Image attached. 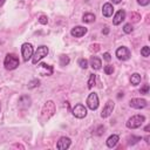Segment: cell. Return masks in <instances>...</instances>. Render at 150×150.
Returning a JSON list of instances; mask_svg holds the SVG:
<instances>
[{
	"label": "cell",
	"mask_w": 150,
	"mask_h": 150,
	"mask_svg": "<svg viewBox=\"0 0 150 150\" xmlns=\"http://www.w3.org/2000/svg\"><path fill=\"white\" fill-rule=\"evenodd\" d=\"M55 114V104L53 101H47L41 110V118L42 121H48Z\"/></svg>",
	"instance_id": "1"
},
{
	"label": "cell",
	"mask_w": 150,
	"mask_h": 150,
	"mask_svg": "<svg viewBox=\"0 0 150 150\" xmlns=\"http://www.w3.org/2000/svg\"><path fill=\"white\" fill-rule=\"evenodd\" d=\"M4 66L7 70H13L19 66V59L14 54H7L4 60Z\"/></svg>",
	"instance_id": "2"
},
{
	"label": "cell",
	"mask_w": 150,
	"mask_h": 150,
	"mask_svg": "<svg viewBox=\"0 0 150 150\" xmlns=\"http://www.w3.org/2000/svg\"><path fill=\"white\" fill-rule=\"evenodd\" d=\"M144 121H145V117L143 115H134L128 120L127 127L129 129H136V128H139Z\"/></svg>",
	"instance_id": "3"
},
{
	"label": "cell",
	"mask_w": 150,
	"mask_h": 150,
	"mask_svg": "<svg viewBox=\"0 0 150 150\" xmlns=\"http://www.w3.org/2000/svg\"><path fill=\"white\" fill-rule=\"evenodd\" d=\"M48 52H49V49H48L47 46H40V47H38L35 54L32 56V62L34 64H36L41 59H43L45 56L48 55Z\"/></svg>",
	"instance_id": "4"
},
{
	"label": "cell",
	"mask_w": 150,
	"mask_h": 150,
	"mask_svg": "<svg viewBox=\"0 0 150 150\" xmlns=\"http://www.w3.org/2000/svg\"><path fill=\"white\" fill-rule=\"evenodd\" d=\"M21 54H22L23 61L27 62L28 60H30L32 56H33V46H32L30 43H28V42L23 43V45L21 46Z\"/></svg>",
	"instance_id": "5"
},
{
	"label": "cell",
	"mask_w": 150,
	"mask_h": 150,
	"mask_svg": "<svg viewBox=\"0 0 150 150\" xmlns=\"http://www.w3.org/2000/svg\"><path fill=\"white\" fill-rule=\"evenodd\" d=\"M87 105L90 110H96L98 107V96L95 93H90L87 98Z\"/></svg>",
	"instance_id": "6"
},
{
	"label": "cell",
	"mask_w": 150,
	"mask_h": 150,
	"mask_svg": "<svg viewBox=\"0 0 150 150\" xmlns=\"http://www.w3.org/2000/svg\"><path fill=\"white\" fill-rule=\"evenodd\" d=\"M73 115H74L75 117H77V118H83V117H86V115H87V108H86L83 104L79 103V104H76V105L73 108Z\"/></svg>",
	"instance_id": "7"
},
{
	"label": "cell",
	"mask_w": 150,
	"mask_h": 150,
	"mask_svg": "<svg viewBox=\"0 0 150 150\" xmlns=\"http://www.w3.org/2000/svg\"><path fill=\"white\" fill-rule=\"evenodd\" d=\"M116 56L118 60H122V61H127L130 59V50L127 48V47H120L117 50H116Z\"/></svg>",
	"instance_id": "8"
},
{
	"label": "cell",
	"mask_w": 150,
	"mask_h": 150,
	"mask_svg": "<svg viewBox=\"0 0 150 150\" xmlns=\"http://www.w3.org/2000/svg\"><path fill=\"white\" fill-rule=\"evenodd\" d=\"M129 105L131 108H135V109H143L148 105V103L144 98H132V100H130Z\"/></svg>",
	"instance_id": "9"
},
{
	"label": "cell",
	"mask_w": 150,
	"mask_h": 150,
	"mask_svg": "<svg viewBox=\"0 0 150 150\" xmlns=\"http://www.w3.org/2000/svg\"><path fill=\"white\" fill-rule=\"evenodd\" d=\"M114 108H115V103H114L111 100H109V101L105 103V105H104V108H103V110H102V112H101V116H102L103 118L109 117V116L111 115Z\"/></svg>",
	"instance_id": "10"
},
{
	"label": "cell",
	"mask_w": 150,
	"mask_h": 150,
	"mask_svg": "<svg viewBox=\"0 0 150 150\" xmlns=\"http://www.w3.org/2000/svg\"><path fill=\"white\" fill-rule=\"evenodd\" d=\"M70 143H71L70 138L63 136V137H61V138L57 141V143H56V148H57L59 150H66V149H68V148L70 146Z\"/></svg>",
	"instance_id": "11"
},
{
	"label": "cell",
	"mask_w": 150,
	"mask_h": 150,
	"mask_svg": "<svg viewBox=\"0 0 150 150\" xmlns=\"http://www.w3.org/2000/svg\"><path fill=\"white\" fill-rule=\"evenodd\" d=\"M87 32H88V29H87L86 27H82V26H75L74 28H71L70 34H71L73 36H75V38H81V36H83Z\"/></svg>",
	"instance_id": "12"
},
{
	"label": "cell",
	"mask_w": 150,
	"mask_h": 150,
	"mask_svg": "<svg viewBox=\"0 0 150 150\" xmlns=\"http://www.w3.org/2000/svg\"><path fill=\"white\" fill-rule=\"evenodd\" d=\"M124 19H125V11H124V9H120V11L114 15L112 23H114L115 26H117V25H120Z\"/></svg>",
	"instance_id": "13"
},
{
	"label": "cell",
	"mask_w": 150,
	"mask_h": 150,
	"mask_svg": "<svg viewBox=\"0 0 150 150\" xmlns=\"http://www.w3.org/2000/svg\"><path fill=\"white\" fill-rule=\"evenodd\" d=\"M112 13H114V7H112V5L109 4V2L104 4L103 7H102V14H103L105 18H109V16L112 15Z\"/></svg>",
	"instance_id": "14"
},
{
	"label": "cell",
	"mask_w": 150,
	"mask_h": 150,
	"mask_svg": "<svg viewBox=\"0 0 150 150\" xmlns=\"http://www.w3.org/2000/svg\"><path fill=\"white\" fill-rule=\"evenodd\" d=\"M90 66L94 70H98L101 69V66H102V61L101 59H98L97 56H91L90 59Z\"/></svg>",
	"instance_id": "15"
},
{
	"label": "cell",
	"mask_w": 150,
	"mask_h": 150,
	"mask_svg": "<svg viewBox=\"0 0 150 150\" xmlns=\"http://www.w3.org/2000/svg\"><path fill=\"white\" fill-rule=\"evenodd\" d=\"M40 73L42 75H52L53 74V67L46 63H41L40 64Z\"/></svg>",
	"instance_id": "16"
},
{
	"label": "cell",
	"mask_w": 150,
	"mask_h": 150,
	"mask_svg": "<svg viewBox=\"0 0 150 150\" xmlns=\"http://www.w3.org/2000/svg\"><path fill=\"white\" fill-rule=\"evenodd\" d=\"M29 105H30V98H29V96H26V95L21 96L20 100H19V107L20 108H28Z\"/></svg>",
	"instance_id": "17"
},
{
	"label": "cell",
	"mask_w": 150,
	"mask_h": 150,
	"mask_svg": "<svg viewBox=\"0 0 150 150\" xmlns=\"http://www.w3.org/2000/svg\"><path fill=\"white\" fill-rule=\"evenodd\" d=\"M118 141H120V137H118L117 135H111V136H109L108 139H107V145H108L109 148H114V146L118 143Z\"/></svg>",
	"instance_id": "18"
},
{
	"label": "cell",
	"mask_w": 150,
	"mask_h": 150,
	"mask_svg": "<svg viewBox=\"0 0 150 150\" xmlns=\"http://www.w3.org/2000/svg\"><path fill=\"white\" fill-rule=\"evenodd\" d=\"M141 80H142L141 75L137 74V73H134V74L131 75V77H130V83H131L132 86H137V84L141 83Z\"/></svg>",
	"instance_id": "19"
},
{
	"label": "cell",
	"mask_w": 150,
	"mask_h": 150,
	"mask_svg": "<svg viewBox=\"0 0 150 150\" xmlns=\"http://www.w3.org/2000/svg\"><path fill=\"white\" fill-rule=\"evenodd\" d=\"M82 21L83 22H87V23H91L95 21V15L91 14V13H86L83 16H82Z\"/></svg>",
	"instance_id": "20"
},
{
	"label": "cell",
	"mask_w": 150,
	"mask_h": 150,
	"mask_svg": "<svg viewBox=\"0 0 150 150\" xmlns=\"http://www.w3.org/2000/svg\"><path fill=\"white\" fill-rule=\"evenodd\" d=\"M130 20H131V22H138L141 20V15L136 12H131L130 13Z\"/></svg>",
	"instance_id": "21"
},
{
	"label": "cell",
	"mask_w": 150,
	"mask_h": 150,
	"mask_svg": "<svg viewBox=\"0 0 150 150\" xmlns=\"http://www.w3.org/2000/svg\"><path fill=\"white\" fill-rule=\"evenodd\" d=\"M95 81H96V75L95 74H91L89 80H88V88L91 89L94 86H95Z\"/></svg>",
	"instance_id": "22"
},
{
	"label": "cell",
	"mask_w": 150,
	"mask_h": 150,
	"mask_svg": "<svg viewBox=\"0 0 150 150\" xmlns=\"http://www.w3.org/2000/svg\"><path fill=\"white\" fill-rule=\"evenodd\" d=\"M69 63V57L67 55H61L60 56V64L61 66H67Z\"/></svg>",
	"instance_id": "23"
},
{
	"label": "cell",
	"mask_w": 150,
	"mask_h": 150,
	"mask_svg": "<svg viewBox=\"0 0 150 150\" xmlns=\"http://www.w3.org/2000/svg\"><path fill=\"white\" fill-rule=\"evenodd\" d=\"M39 83H40V81H39L38 79H34V80H32V81L28 82V88H29V89H33V88L38 87Z\"/></svg>",
	"instance_id": "24"
},
{
	"label": "cell",
	"mask_w": 150,
	"mask_h": 150,
	"mask_svg": "<svg viewBox=\"0 0 150 150\" xmlns=\"http://www.w3.org/2000/svg\"><path fill=\"white\" fill-rule=\"evenodd\" d=\"M141 54H142V56L148 57V56L150 55V48H149L148 46H144V47L141 49Z\"/></svg>",
	"instance_id": "25"
},
{
	"label": "cell",
	"mask_w": 150,
	"mask_h": 150,
	"mask_svg": "<svg viewBox=\"0 0 150 150\" xmlns=\"http://www.w3.org/2000/svg\"><path fill=\"white\" fill-rule=\"evenodd\" d=\"M100 49H101V46H100L98 43H93V45H90V47H89V50L93 52V53H96V52H98Z\"/></svg>",
	"instance_id": "26"
},
{
	"label": "cell",
	"mask_w": 150,
	"mask_h": 150,
	"mask_svg": "<svg viewBox=\"0 0 150 150\" xmlns=\"http://www.w3.org/2000/svg\"><path fill=\"white\" fill-rule=\"evenodd\" d=\"M123 30H124V33L129 34V33H131V32L134 30V28H132L131 23H125V25H124V27H123Z\"/></svg>",
	"instance_id": "27"
},
{
	"label": "cell",
	"mask_w": 150,
	"mask_h": 150,
	"mask_svg": "<svg viewBox=\"0 0 150 150\" xmlns=\"http://www.w3.org/2000/svg\"><path fill=\"white\" fill-rule=\"evenodd\" d=\"M79 66H80L81 68L86 69V68L88 67V61H87L86 59H80V60H79Z\"/></svg>",
	"instance_id": "28"
},
{
	"label": "cell",
	"mask_w": 150,
	"mask_h": 150,
	"mask_svg": "<svg viewBox=\"0 0 150 150\" xmlns=\"http://www.w3.org/2000/svg\"><path fill=\"white\" fill-rule=\"evenodd\" d=\"M104 73H105L107 75L112 74V73H114V67H112V66H110V64L105 66V67H104Z\"/></svg>",
	"instance_id": "29"
},
{
	"label": "cell",
	"mask_w": 150,
	"mask_h": 150,
	"mask_svg": "<svg viewBox=\"0 0 150 150\" xmlns=\"http://www.w3.org/2000/svg\"><path fill=\"white\" fill-rule=\"evenodd\" d=\"M39 22H40L41 25H47V22H48V18H47L46 15H41V16L39 18Z\"/></svg>",
	"instance_id": "30"
},
{
	"label": "cell",
	"mask_w": 150,
	"mask_h": 150,
	"mask_svg": "<svg viewBox=\"0 0 150 150\" xmlns=\"http://www.w3.org/2000/svg\"><path fill=\"white\" fill-rule=\"evenodd\" d=\"M148 91H149V84H144V86L139 89V93H141V94H148Z\"/></svg>",
	"instance_id": "31"
},
{
	"label": "cell",
	"mask_w": 150,
	"mask_h": 150,
	"mask_svg": "<svg viewBox=\"0 0 150 150\" xmlns=\"http://www.w3.org/2000/svg\"><path fill=\"white\" fill-rule=\"evenodd\" d=\"M130 141H129V144H134V143H137L138 141H141V137H131V138H129Z\"/></svg>",
	"instance_id": "32"
},
{
	"label": "cell",
	"mask_w": 150,
	"mask_h": 150,
	"mask_svg": "<svg viewBox=\"0 0 150 150\" xmlns=\"http://www.w3.org/2000/svg\"><path fill=\"white\" fill-rule=\"evenodd\" d=\"M137 2H138L141 6H146V5H149L150 0H137Z\"/></svg>",
	"instance_id": "33"
},
{
	"label": "cell",
	"mask_w": 150,
	"mask_h": 150,
	"mask_svg": "<svg viewBox=\"0 0 150 150\" xmlns=\"http://www.w3.org/2000/svg\"><path fill=\"white\" fill-rule=\"evenodd\" d=\"M103 59H104L105 61H110V60H111V56H110L109 53H104V54H103Z\"/></svg>",
	"instance_id": "34"
},
{
	"label": "cell",
	"mask_w": 150,
	"mask_h": 150,
	"mask_svg": "<svg viewBox=\"0 0 150 150\" xmlns=\"http://www.w3.org/2000/svg\"><path fill=\"white\" fill-rule=\"evenodd\" d=\"M103 33H104V34H108V33H109V28H108V27H104Z\"/></svg>",
	"instance_id": "35"
},
{
	"label": "cell",
	"mask_w": 150,
	"mask_h": 150,
	"mask_svg": "<svg viewBox=\"0 0 150 150\" xmlns=\"http://www.w3.org/2000/svg\"><path fill=\"white\" fill-rule=\"evenodd\" d=\"M121 1H122V0H112V2H114V4H120Z\"/></svg>",
	"instance_id": "36"
},
{
	"label": "cell",
	"mask_w": 150,
	"mask_h": 150,
	"mask_svg": "<svg viewBox=\"0 0 150 150\" xmlns=\"http://www.w3.org/2000/svg\"><path fill=\"white\" fill-rule=\"evenodd\" d=\"M149 129H150V125H146V127H145V129H144V130H145V131H149Z\"/></svg>",
	"instance_id": "37"
},
{
	"label": "cell",
	"mask_w": 150,
	"mask_h": 150,
	"mask_svg": "<svg viewBox=\"0 0 150 150\" xmlns=\"http://www.w3.org/2000/svg\"><path fill=\"white\" fill-rule=\"evenodd\" d=\"M15 146H18V148H21V149H23V146H22V145H20V144H15Z\"/></svg>",
	"instance_id": "38"
},
{
	"label": "cell",
	"mask_w": 150,
	"mask_h": 150,
	"mask_svg": "<svg viewBox=\"0 0 150 150\" xmlns=\"http://www.w3.org/2000/svg\"><path fill=\"white\" fill-rule=\"evenodd\" d=\"M121 96H123V93H120V94H118V95H117V97H118V98H120V97H121Z\"/></svg>",
	"instance_id": "39"
},
{
	"label": "cell",
	"mask_w": 150,
	"mask_h": 150,
	"mask_svg": "<svg viewBox=\"0 0 150 150\" xmlns=\"http://www.w3.org/2000/svg\"><path fill=\"white\" fill-rule=\"evenodd\" d=\"M4 2H5V0H0V6H2V5H4Z\"/></svg>",
	"instance_id": "40"
},
{
	"label": "cell",
	"mask_w": 150,
	"mask_h": 150,
	"mask_svg": "<svg viewBox=\"0 0 150 150\" xmlns=\"http://www.w3.org/2000/svg\"><path fill=\"white\" fill-rule=\"evenodd\" d=\"M0 110H1V104H0Z\"/></svg>",
	"instance_id": "41"
}]
</instances>
